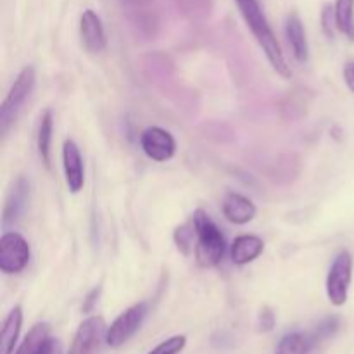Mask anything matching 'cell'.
Masks as SVG:
<instances>
[{
	"label": "cell",
	"instance_id": "1",
	"mask_svg": "<svg viewBox=\"0 0 354 354\" xmlns=\"http://www.w3.org/2000/svg\"><path fill=\"white\" fill-rule=\"evenodd\" d=\"M235 2H237V7L241 10L242 17H244L245 24L258 40L259 47L263 48L272 68L283 78H290L292 76L290 66L287 64L286 57H283L282 47H280L279 40H277L275 33H273L258 0H235Z\"/></svg>",
	"mask_w": 354,
	"mask_h": 354
},
{
	"label": "cell",
	"instance_id": "2",
	"mask_svg": "<svg viewBox=\"0 0 354 354\" xmlns=\"http://www.w3.org/2000/svg\"><path fill=\"white\" fill-rule=\"evenodd\" d=\"M196 227V261L201 268H214L220 265L227 251V241L218 225L204 209H197L192 216Z\"/></svg>",
	"mask_w": 354,
	"mask_h": 354
},
{
	"label": "cell",
	"instance_id": "3",
	"mask_svg": "<svg viewBox=\"0 0 354 354\" xmlns=\"http://www.w3.org/2000/svg\"><path fill=\"white\" fill-rule=\"evenodd\" d=\"M35 80H37L35 69L31 66H24L19 71V75L16 76L12 85H10L9 92H7L6 99H3L2 106H0V130H2V135L7 133V130L14 123L23 104L26 102L30 93L33 92Z\"/></svg>",
	"mask_w": 354,
	"mask_h": 354
},
{
	"label": "cell",
	"instance_id": "4",
	"mask_svg": "<svg viewBox=\"0 0 354 354\" xmlns=\"http://www.w3.org/2000/svg\"><path fill=\"white\" fill-rule=\"evenodd\" d=\"M353 256L349 251H341L335 256L330 270H328L327 282V297L334 306H344L349 297V287L353 282Z\"/></svg>",
	"mask_w": 354,
	"mask_h": 354
},
{
	"label": "cell",
	"instance_id": "5",
	"mask_svg": "<svg viewBox=\"0 0 354 354\" xmlns=\"http://www.w3.org/2000/svg\"><path fill=\"white\" fill-rule=\"evenodd\" d=\"M147 313V303H137L133 304V306L128 308V310H124L123 313L111 324V327H107L106 344L113 349L121 348L124 342L130 341V339L140 330Z\"/></svg>",
	"mask_w": 354,
	"mask_h": 354
},
{
	"label": "cell",
	"instance_id": "6",
	"mask_svg": "<svg viewBox=\"0 0 354 354\" xmlns=\"http://www.w3.org/2000/svg\"><path fill=\"white\" fill-rule=\"evenodd\" d=\"M31 249L26 239L17 232H6L0 239V270L7 275L21 273L28 266Z\"/></svg>",
	"mask_w": 354,
	"mask_h": 354
},
{
	"label": "cell",
	"instance_id": "7",
	"mask_svg": "<svg viewBox=\"0 0 354 354\" xmlns=\"http://www.w3.org/2000/svg\"><path fill=\"white\" fill-rule=\"evenodd\" d=\"M107 327L102 317H88L76 330L68 354H97L106 342Z\"/></svg>",
	"mask_w": 354,
	"mask_h": 354
},
{
	"label": "cell",
	"instance_id": "8",
	"mask_svg": "<svg viewBox=\"0 0 354 354\" xmlns=\"http://www.w3.org/2000/svg\"><path fill=\"white\" fill-rule=\"evenodd\" d=\"M140 147L149 159L166 162L175 156L176 142L168 130L161 127H149L140 135Z\"/></svg>",
	"mask_w": 354,
	"mask_h": 354
},
{
	"label": "cell",
	"instance_id": "9",
	"mask_svg": "<svg viewBox=\"0 0 354 354\" xmlns=\"http://www.w3.org/2000/svg\"><path fill=\"white\" fill-rule=\"evenodd\" d=\"M80 38L90 54H100L107 47L106 30L99 14L92 9L83 10L80 17Z\"/></svg>",
	"mask_w": 354,
	"mask_h": 354
},
{
	"label": "cell",
	"instance_id": "10",
	"mask_svg": "<svg viewBox=\"0 0 354 354\" xmlns=\"http://www.w3.org/2000/svg\"><path fill=\"white\" fill-rule=\"evenodd\" d=\"M62 168H64V178L69 192H82L85 185V166H83L82 152L73 140H66L62 144Z\"/></svg>",
	"mask_w": 354,
	"mask_h": 354
},
{
	"label": "cell",
	"instance_id": "11",
	"mask_svg": "<svg viewBox=\"0 0 354 354\" xmlns=\"http://www.w3.org/2000/svg\"><path fill=\"white\" fill-rule=\"evenodd\" d=\"M120 2L127 9L131 24L144 37H156L159 28V19L154 7H152V0H120Z\"/></svg>",
	"mask_w": 354,
	"mask_h": 354
},
{
	"label": "cell",
	"instance_id": "12",
	"mask_svg": "<svg viewBox=\"0 0 354 354\" xmlns=\"http://www.w3.org/2000/svg\"><path fill=\"white\" fill-rule=\"evenodd\" d=\"M30 180L26 176H17L12 183L10 189L6 196V203H3L2 209V223L9 225L12 221L19 220L21 214L26 209L28 203H30Z\"/></svg>",
	"mask_w": 354,
	"mask_h": 354
},
{
	"label": "cell",
	"instance_id": "13",
	"mask_svg": "<svg viewBox=\"0 0 354 354\" xmlns=\"http://www.w3.org/2000/svg\"><path fill=\"white\" fill-rule=\"evenodd\" d=\"M221 209H223V216L234 225L251 223L258 213L256 204L239 192H228L221 204Z\"/></svg>",
	"mask_w": 354,
	"mask_h": 354
},
{
	"label": "cell",
	"instance_id": "14",
	"mask_svg": "<svg viewBox=\"0 0 354 354\" xmlns=\"http://www.w3.org/2000/svg\"><path fill=\"white\" fill-rule=\"evenodd\" d=\"M265 251V242L258 235H239L230 249L234 265L244 266L258 259Z\"/></svg>",
	"mask_w": 354,
	"mask_h": 354
},
{
	"label": "cell",
	"instance_id": "15",
	"mask_svg": "<svg viewBox=\"0 0 354 354\" xmlns=\"http://www.w3.org/2000/svg\"><path fill=\"white\" fill-rule=\"evenodd\" d=\"M286 37L292 48L294 57L299 62H306L310 57V45H308L306 31H304L303 21L296 12L289 14L286 19Z\"/></svg>",
	"mask_w": 354,
	"mask_h": 354
},
{
	"label": "cell",
	"instance_id": "16",
	"mask_svg": "<svg viewBox=\"0 0 354 354\" xmlns=\"http://www.w3.org/2000/svg\"><path fill=\"white\" fill-rule=\"evenodd\" d=\"M320 342L322 341L313 332L311 334L290 332L280 339L275 354H317Z\"/></svg>",
	"mask_w": 354,
	"mask_h": 354
},
{
	"label": "cell",
	"instance_id": "17",
	"mask_svg": "<svg viewBox=\"0 0 354 354\" xmlns=\"http://www.w3.org/2000/svg\"><path fill=\"white\" fill-rule=\"evenodd\" d=\"M21 327H23V308L14 306L2 325V337H0L2 354H14L17 339H19L21 334Z\"/></svg>",
	"mask_w": 354,
	"mask_h": 354
},
{
	"label": "cell",
	"instance_id": "18",
	"mask_svg": "<svg viewBox=\"0 0 354 354\" xmlns=\"http://www.w3.org/2000/svg\"><path fill=\"white\" fill-rule=\"evenodd\" d=\"M52 128H54V116L52 111L47 109L40 118V124H38V135H37V149L40 154L41 162L47 168H50V142H52Z\"/></svg>",
	"mask_w": 354,
	"mask_h": 354
},
{
	"label": "cell",
	"instance_id": "19",
	"mask_svg": "<svg viewBox=\"0 0 354 354\" xmlns=\"http://www.w3.org/2000/svg\"><path fill=\"white\" fill-rule=\"evenodd\" d=\"M48 337H50V325L44 322L33 325L14 354H37Z\"/></svg>",
	"mask_w": 354,
	"mask_h": 354
},
{
	"label": "cell",
	"instance_id": "20",
	"mask_svg": "<svg viewBox=\"0 0 354 354\" xmlns=\"http://www.w3.org/2000/svg\"><path fill=\"white\" fill-rule=\"evenodd\" d=\"M334 7L337 30L348 40L354 41V0H335Z\"/></svg>",
	"mask_w": 354,
	"mask_h": 354
},
{
	"label": "cell",
	"instance_id": "21",
	"mask_svg": "<svg viewBox=\"0 0 354 354\" xmlns=\"http://www.w3.org/2000/svg\"><path fill=\"white\" fill-rule=\"evenodd\" d=\"M173 237H175L176 248H178L183 254H189L190 248H192L194 244V239H196V227H194V221L176 228Z\"/></svg>",
	"mask_w": 354,
	"mask_h": 354
},
{
	"label": "cell",
	"instance_id": "22",
	"mask_svg": "<svg viewBox=\"0 0 354 354\" xmlns=\"http://www.w3.org/2000/svg\"><path fill=\"white\" fill-rule=\"evenodd\" d=\"M187 346V337L185 335H173V337L166 339L161 344L156 346L149 354H180L183 351V348Z\"/></svg>",
	"mask_w": 354,
	"mask_h": 354
},
{
	"label": "cell",
	"instance_id": "23",
	"mask_svg": "<svg viewBox=\"0 0 354 354\" xmlns=\"http://www.w3.org/2000/svg\"><path fill=\"white\" fill-rule=\"evenodd\" d=\"M341 328V318L339 317H328L324 322H320L317 328L313 330V334L317 335L320 341H327L332 335L337 334V330Z\"/></svg>",
	"mask_w": 354,
	"mask_h": 354
},
{
	"label": "cell",
	"instance_id": "24",
	"mask_svg": "<svg viewBox=\"0 0 354 354\" xmlns=\"http://www.w3.org/2000/svg\"><path fill=\"white\" fill-rule=\"evenodd\" d=\"M320 21H322V30H324V33L327 35L328 38H334V30L337 28V19H335V7L330 6V3L324 6V9H322Z\"/></svg>",
	"mask_w": 354,
	"mask_h": 354
},
{
	"label": "cell",
	"instance_id": "25",
	"mask_svg": "<svg viewBox=\"0 0 354 354\" xmlns=\"http://www.w3.org/2000/svg\"><path fill=\"white\" fill-rule=\"evenodd\" d=\"M183 7V12L190 16H201V14L209 12V0H180Z\"/></svg>",
	"mask_w": 354,
	"mask_h": 354
},
{
	"label": "cell",
	"instance_id": "26",
	"mask_svg": "<svg viewBox=\"0 0 354 354\" xmlns=\"http://www.w3.org/2000/svg\"><path fill=\"white\" fill-rule=\"evenodd\" d=\"M37 354H62L61 341L50 335V337L44 342V346H41L40 351H38Z\"/></svg>",
	"mask_w": 354,
	"mask_h": 354
},
{
	"label": "cell",
	"instance_id": "27",
	"mask_svg": "<svg viewBox=\"0 0 354 354\" xmlns=\"http://www.w3.org/2000/svg\"><path fill=\"white\" fill-rule=\"evenodd\" d=\"M273 325H275V317L272 315V311L265 310L261 313V317H259V328L265 332H268V330H272Z\"/></svg>",
	"mask_w": 354,
	"mask_h": 354
},
{
	"label": "cell",
	"instance_id": "28",
	"mask_svg": "<svg viewBox=\"0 0 354 354\" xmlns=\"http://www.w3.org/2000/svg\"><path fill=\"white\" fill-rule=\"evenodd\" d=\"M344 82L348 85V88L354 93V61H349L344 66Z\"/></svg>",
	"mask_w": 354,
	"mask_h": 354
},
{
	"label": "cell",
	"instance_id": "29",
	"mask_svg": "<svg viewBox=\"0 0 354 354\" xmlns=\"http://www.w3.org/2000/svg\"><path fill=\"white\" fill-rule=\"evenodd\" d=\"M99 294H100V287H97V289H93L92 292L88 294V297H86V304L83 306V311L92 310V306L95 304V299H99Z\"/></svg>",
	"mask_w": 354,
	"mask_h": 354
}]
</instances>
